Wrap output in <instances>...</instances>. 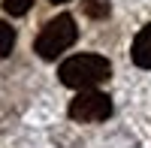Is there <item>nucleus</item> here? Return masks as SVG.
Returning <instances> with one entry per match:
<instances>
[{"mask_svg":"<svg viewBox=\"0 0 151 148\" xmlns=\"http://www.w3.org/2000/svg\"><path fill=\"white\" fill-rule=\"evenodd\" d=\"M60 82L67 88H76V91H94L97 85H103L109 76H112V64L103 57V55H73L67 57L58 70Z\"/></svg>","mask_w":151,"mask_h":148,"instance_id":"1","label":"nucleus"},{"mask_svg":"<svg viewBox=\"0 0 151 148\" xmlns=\"http://www.w3.org/2000/svg\"><path fill=\"white\" fill-rule=\"evenodd\" d=\"M79 40V27H76V18L67 15V12H60V15H55L52 21L45 24V27L40 30V36H36V55L45 57V60H55L58 55H64L67 48Z\"/></svg>","mask_w":151,"mask_h":148,"instance_id":"2","label":"nucleus"},{"mask_svg":"<svg viewBox=\"0 0 151 148\" xmlns=\"http://www.w3.org/2000/svg\"><path fill=\"white\" fill-rule=\"evenodd\" d=\"M112 115V100L103 91H79V97H73L70 103V118L82 121V124H97Z\"/></svg>","mask_w":151,"mask_h":148,"instance_id":"3","label":"nucleus"},{"mask_svg":"<svg viewBox=\"0 0 151 148\" xmlns=\"http://www.w3.org/2000/svg\"><path fill=\"white\" fill-rule=\"evenodd\" d=\"M133 64L142 70H151V24H145L133 40Z\"/></svg>","mask_w":151,"mask_h":148,"instance_id":"4","label":"nucleus"},{"mask_svg":"<svg viewBox=\"0 0 151 148\" xmlns=\"http://www.w3.org/2000/svg\"><path fill=\"white\" fill-rule=\"evenodd\" d=\"M12 45H15V30L6 21H0V57H9Z\"/></svg>","mask_w":151,"mask_h":148,"instance_id":"5","label":"nucleus"},{"mask_svg":"<svg viewBox=\"0 0 151 148\" xmlns=\"http://www.w3.org/2000/svg\"><path fill=\"white\" fill-rule=\"evenodd\" d=\"M85 12L91 18H106L109 15V3H103V0H88L85 3Z\"/></svg>","mask_w":151,"mask_h":148,"instance_id":"6","label":"nucleus"},{"mask_svg":"<svg viewBox=\"0 0 151 148\" xmlns=\"http://www.w3.org/2000/svg\"><path fill=\"white\" fill-rule=\"evenodd\" d=\"M30 3H33V0H6L3 9L9 12V15H24V12L30 9Z\"/></svg>","mask_w":151,"mask_h":148,"instance_id":"7","label":"nucleus"},{"mask_svg":"<svg viewBox=\"0 0 151 148\" xmlns=\"http://www.w3.org/2000/svg\"><path fill=\"white\" fill-rule=\"evenodd\" d=\"M52 3H67V0H52Z\"/></svg>","mask_w":151,"mask_h":148,"instance_id":"8","label":"nucleus"}]
</instances>
